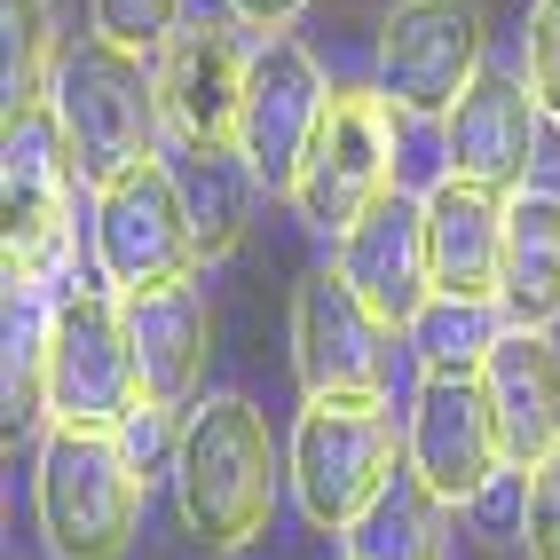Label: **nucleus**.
Instances as JSON below:
<instances>
[{"mask_svg":"<svg viewBox=\"0 0 560 560\" xmlns=\"http://www.w3.org/2000/svg\"><path fill=\"white\" fill-rule=\"evenodd\" d=\"M529 95H537V110L560 127V0H537L529 9Z\"/></svg>","mask_w":560,"mask_h":560,"instance_id":"nucleus-25","label":"nucleus"},{"mask_svg":"<svg viewBox=\"0 0 560 560\" xmlns=\"http://www.w3.org/2000/svg\"><path fill=\"white\" fill-rule=\"evenodd\" d=\"M88 9H95V32H103V40H119V48H135V56L166 48L174 32H182V0H88Z\"/></svg>","mask_w":560,"mask_h":560,"instance_id":"nucleus-24","label":"nucleus"},{"mask_svg":"<svg viewBox=\"0 0 560 560\" xmlns=\"http://www.w3.org/2000/svg\"><path fill=\"white\" fill-rule=\"evenodd\" d=\"M292 371L308 395H371L380 402L395 380V324L331 269H308L292 292Z\"/></svg>","mask_w":560,"mask_h":560,"instance_id":"nucleus-8","label":"nucleus"},{"mask_svg":"<svg viewBox=\"0 0 560 560\" xmlns=\"http://www.w3.org/2000/svg\"><path fill=\"white\" fill-rule=\"evenodd\" d=\"M340 277L363 292L371 308H380L395 331H410L434 301V245H427V198H402L387 190L380 206H363L340 237Z\"/></svg>","mask_w":560,"mask_h":560,"instance_id":"nucleus-15","label":"nucleus"},{"mask_svg":"<svg viewBox=\"0 0 560 560\" xmlns=\"http://www.w3.org/2000/svg\"><path fill=\"white\" fill-rule=\"evenodd\" d=\"M505 308L498 301H466V292H434V301L410 316V355L419 371H481L490 348L505 340Z\"/></svg>","mask_w":560,"mask_h":560,"instance_id":"nucleus-22","label":"nucleus"},{"mask_svg":"<svg viewBox=\"0 0 560 560\" xmlns=\"http://www.w3.org/2000/svg\"><path fill=\"white\" fill-rule=\"evenodd\" d=\"M498 308L529 331L560 324V198L552 190H513L505 198V269H498Z\"/></svg>","mask_w":560,"mask_h":560,"instance_id":"nucleus-19","label":"nucleus"},{"mask_svg":"<svg viewBox=\"0 0 560 560\" xmlns=\"http://www.w3.org/2000/svg\"><path fill=\"white\" fill-rule=\"evenodd\" d=\"M174 182H182V206H190V230H198V260L237 253L245 213H253V190H260L237 142H221V151L182 142V151H174Z\"/></svg>","mask_w":560,"mask_h":560,"instance_id":"nucleus-21","label":"nucleus"},{"mask_svg":"<svg viewBox=\"0 0 560 560\" xmlns=\"http://www.w3.org/2000/svg\"><path fill=\"white\" fill-rule=\"evenodd\" d=\"M95 260L119 301L198 269V230H190V206H182L174 159H142L95 190Z\"/></svg>","mask_w":560,"mask_h":560,"instance_id":"nucleus-7","label":"nucleus"},{"mask_svg":"<svg viewBox=\"0 0 560 560\" xmlns=\"http://www.w3.org/2000/svg\"><path fill=\"white\" fill-rule=\"evenodd\" d=\"M56 119L71 135V159H80V174L95 182H119L127 166L159 159V135H166V103H159V71H142L135 48L103 40V32H88L80 48H63L56 63Z\"/></svg>","mask_w":560,"mask_h":560,"instance_id":"nucleus-2","label":"nucleus"},{"mask_svg":"<svg viewBox=\"0 0 560 560\" xmlns=\"http://www.w3.org/2000/svg\"><path fill=\"white\" fill-rule=\"evenodd\" d=\"M395 466H402L395 419L371 395H308L301 427H292V490L316 529H348L387 490Z\"/></svg>","mask_w":560,"mask_h":560,"instance_id":"nucleus-5","label":"nucleus"},{"mask_svg":"<svg viewBox=\"0 0 560 560\" xmlns=\"http://www.w3.org/2000/svg\"><path fill=\"white\" fill-rule=\"evenodd\" d=\"M395 159H402V103L387 88H340L308 142L301 182H292V206H301L308 230L340 245L348 221L395 190Z\"/></svg>","mask_w":560,"mask_h":560,"instance_id":"nucleus-4","label":"nucleus"},{"mask_svg":"<svg viewBox=\"0 0 560 560\" xmlns=\"http://www.w3.org/2000/svg\"><path fill=\"white\" fill-rule=\"evenodd\" d=\"M301 9H308V0H230V16H237L245 32H284Z\"/></svg>","mask_w":560,"mask_h":560,"instance_id":"nucleus-28","label":"nucleus"},{"mask_svg":"<svg viewBox=\"0 0 560 560\" xmlns=\"http://www.w3.org/2000/svg\"><path fill=\"white\" fill-rule=\"evenodd\" d=\"M481 0H395L380 24V88L402 119H451V103L481 80Z\"/></svg>","mask_w":560,"mask_h":560,"instance_id":"nucleus-9","label":"nucleus"},{"mask_svg":"<svg viewBox=\"0 0 560 560\" xmlns=\"http://www.w3.org/2000/svg\"><path fill=\"white\" fill-rule=\"evenodd\" d=\"M537 95L529 80H513V71H481V80L451 103V119H442V174H466L481 190H529V166H537Z\"/></svg>","mask_w":560,"mask_h":560,"instance_id":"nucleus-13","label":"nucleus"},{"mask_svg":"<svg viewBox=\"0 0 560 560\" xmlns=\"http://www.w3.org/2000/svg\"><path fill=\"white\" fill-rule=\"evenodd\" d=\"M127 340H135V371H142V402L190 410L213 363V308L190 277L127 292Z\"/></svg>","mask_w":560,"mask_h":560,"instance_id":"nucleus-16","label":"nucleus"},{"mask_svg":"<svg viewBox=\"0 0 560 560\" xmlns=\"http://www.w3.org/2000/svg\"><path fill=\"white\" fill-rule=\"evenodd\" d=\"M71 182H88L71 159L56 103L9 110L0 142V213H9V260H71Z\"/></svg>","mask_w":560,"mask_h":560,"instance_id":"nucleus-12","label":"nucleus"},{"mask_svg":"<svg viewBox=\"0 0 560 560\" xmlns=\"http://www.w3.org/2000/svg\"><path fill=\"white\" fill-rule=\"evenodd\" d=\"M142 371L127 340V301L110 284H71L48 340V419L56 427H127Z\"/></svg>","mask_w":560,"mask_h":560,"instance_id":"nucleus-6","label":"nucleus"},{"mask_svg":"<svg viewBox=\"0 0 560 560\" xmlns=\"http://www.w3.org/2000/svg\"><path fill=\"white\" fill-rule=\"evenodd\" d=\"M529 560H560V451L529 466Z\"/></svg>","mask_w":560,"mask_h":560,"instance_id":"nucleus-27","label":"nucleus"},{"mask_svg":"<svg viewBox=\"0 0 560 560\" xmlns=\"http://www.w3.org/2000/svg\"><path fill=\"white\" fill-rule=\"evenodd\" d=\"M324 71L301 40H284V32H269V40L253 48V71H245V119H237V151L253 166V182L269 198H292V182H301L308 166V142L324 127Z\"/></svg>","mask_w":560,"mask_h":560,"instance_id":"nucleus-10","label":"nucleus"},{"mask_svg":"<svg viewBox=\"0 0 560 560\" xmlns=\"http://www.w3.org/2000/svg\"><path fill=\"white\" fill-rule=\"evenodd\" d=\"M427 245H434V292H466V301H498L505 269V198L481 190L466 174H442L427 190Z\"/></svg>","mask_w":560,"mask_h":560,"instance_id":"nucleus-18","label":"nucleus"},{"mask_svg":"<svg viewBox=\"0 0 560 560\" xmlns=\"http://www.w3.org/2000/svg\"><path fill=\"white\" fill-rule=\"evenodd\" d=\"M402 458L419 466L458 513L505 474V434H498V410L481 371H427L419 402H410V427H402Z\"/></svg>","mask_w":560,"mask_h":560,"instance_id":"nucleus-11","label":"nucleus"},{"mask_svg":"<svg viewBox=\"0 0 560 560\" xmlns=\"http://www.w3.org/2000/svg\"><path fill=\"white\" fill-rule=\"evenodd\" d=\"M56 63H63V48H56L48 0H0V95H9V110L48 103Z\"/></svg>","mask_w":560,"mask_h":560,"instance_id":"nucleus-23","label":"nucleus"},{"mask_svg":"<svg viewBox=\"0 0 560 560\" xmlns=\"http://www.w3.org/2000/svg\"><path fill=\"white\" fill-rule=\"evenodd\" d=\"M142 521V466L119 427H48L40 442V537L56 560H119Z\"/></svg>","mask_w":560,"mask_h":560,"instance_id":"nucleus-3","label":"nucleus"},{"mask_svg":"<svg viewBox=\"0 0 560 560\" xmlns=\"http://www.w3.org/2000/svg\"><path fill=\"white\" fill-rule=\"evenodd\" d=\"M174 498H182V529H190L198 552H245L253 537H269L277 442H269V419L245 395H213L206 410L182 419Z\"/></svg>","mask_w":560,"mask_h":560,"instance_id":"nucleus-1","label":"nucleus"},{"mask_svg":"<svg viewBox=\"0 0 560 560\" xmlns=\"http://www.w3.org/2000/svg\"><path fill=\"white\" fill-rule=\"evenodd\" d=\"M481 387H490L498 434H505V466H545L560 451V348L529 324H505V340L481 363Z\"/></svg>","mask_w":560,"mask_h":560,"instance_id":"nucleus-17","label":"nucleus"},{"mask_svg":"<svg viewBox=\"0 0 560 560\" xmlns=\"http://www.w3.org/2000/svg\"><path fill=\"white\" fill-rule=\"evenodd\" d=\"M245 71L253 56L237 48L230 24H182L159 48V103H166V135L198 142V151H221L237 142L245 119Z\"/></svg>","mask_w":560,"mask_h":560,"instance_id":"nucleus-14","label":"nucleus"},{"mask_svg":"<svg viewBox=\"0 0 560 560\" xmlns=\"http://www.w3.org/2000/svg\"><path fill=\"white\" fill-rule=\"evenodd\" d=\"M466 521H474V529L490 537V545H505V537H529V474H521V466H505V474L490 481V490H481V498L466 505Z\"/></svg>","mask_w":560,"mask_h":560,"instance_id":"nucleus-26","label":"nucleus"},{"mask_svg":"<svg viewBox=\"0 0 560 560\" xmlns=\"http://www.w3.org/2000/svg\"><path fill=\"white\" fill-rule=\"evenodd\" d=\"M442 513H451V498H442L434 481L402 458L387 474V490L340 529L348 537V560H442Z\"/></svg>","mask_w":560,"mask_h":560,"instance_id":"nucleus-20","label":"nucleus"}]
</instances>
